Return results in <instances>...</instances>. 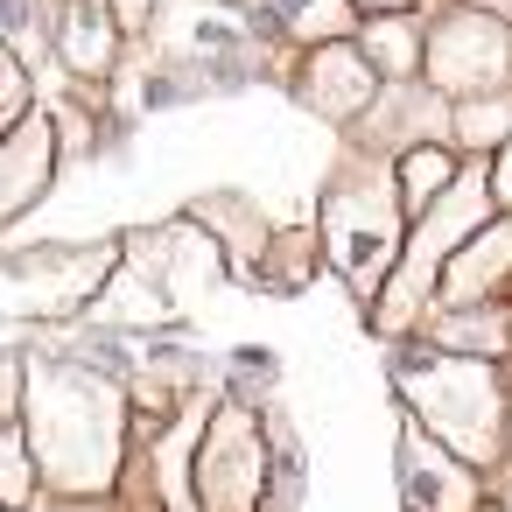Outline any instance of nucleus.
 <instances>
[{
    "label": "nucleus",
    "instance_id": "nucleus-1",
    "mask_svg": "<svg viewBox=\"0 0 512 512\" xmlns=\"http://www.w3.org/2000/svg\"><path fill=\"white\" fill-rule=\"evenodd\" d=\"M29 414L36 456L50 484L99 491L120 463V393L85 365H29Z\"/></svg>",
    "mask_w": 512,
    "mask_h": 512
},
{
    "label": "nucleus",
    "instance_id": "nucleus-2",
    "mask_svg": "<svg viewBox=\"0 0 512 512\" xmlns=\"http://www.w3.org/2000/svg\"><path fill=\"white\" fill-rule=\"evenodd\" d=\"M407 393H414V407H421V414H428L456 449L491 456V442H498V386H491V372H484V365L428 358V365H414V372H407Z\"/></svg>",
    "mask_w": 512,
    "mask_h": 512
},
{
    "label": "nucleus",
    "instance_id": "nucleus-3",
    "mask_svg": "<svg viewBox=\"0 0 512 512\" xmlns=\"http://www.w3.org/2000/svg\"><path fill=\"white\" fill-rule=\"evenodd\" d=\"M428 64H435V85H449V92H498L512 71V43L491 15H449L435 29Z\"/></svg>",
    "mask_w": 512,
    "mask_h": 512
},
{
    "label": "nucleus",
    "instance_id": "nucleus-4",
    "mask_svg": "<svg viewBox=\"0 0 512 512\" xmlns=\"http://www.w3.org/2000/svg\"><path fill=\"white\" fill-rule=\"evenodd\" d=\"M393 190L372 183V190H337L330 197V246L344 260L351 281H372V267L393 253Z\"/></svg>",
    "mask_w": 512,
    "mask_h": 512
},
{
    "label": "nucleus",
    "instance_id": "nucleus-5",
    "mask_svg": "<svg viewBox=\"0 0 512 512\" xmlns=\"http://www.w3.org/2000/svg\"><path fill=\"white\" fill-rule=\"evenodd\" d=\"M260 491V442L246 414H218L211 442H204V498L218 512H246Z\"/></svg>",
    "mask_w": 512,
    "mask_h": 512
},
{
    "label": "nucleus",
    "instance_id": "nucleus-6",
    "mask_svg": "<svg viewBox=\"0 0 512 512\" xmlns=\"http://www.w3.org/2000/svg\"><path fill=\"white\" fill-rule=\"evenodd\" d=\"M400 491H407V512H470V477L449 456H435L428 442H407Z\"/></svg>",
    "mask_w": 512,
    "mask_h": 512
},
{
    "label": "nucleus",
    "instance_id": "nucleus-7",
    "mask_svg": "<svg viewBox=\"0 0 512 512\" xmlns=\"http://www.w3.org/2000/svg\"><path fill=\"white\" fill-rule=\"evenodd\" d=\"M50 148H57V141H50L43 120L0 141V218H15V211L43 190V176H50Z\"/></svg>",
    "mask_w": 512,
    "mask_h": 512
},
{
    "label": "nucleus",
    "instance_id": "nucleus-8",
    "mask_svg": "<svg viewBox=\"0 0 512 512\" xmlns=\"http://www.w3.org/2000/svg\"><path fill=\"white\" fill-rule=\"evenodd\" d=\"M113 0H64V22H57V50L71 71H106L113 64Z\"/></svg>",
    "mask_w": 512,
    "mask_h": 512
},
{
    "label": "nucleus",
    "instance_id": "nucleus-9",
    "mask_svg": "<svg viewBox=\"0 0 512 512\" xmlns=\"http://www.w3.org/2000/svg\"><path fill=\"white\" fill-rule=\"evenodd\" d=\"M365 57H351V50H323L316 64H309V106L316 113H351V106H365Z\"/></svg>",
    "mask_w": 512,
    "mask_h": 512
},
{
    "label": "nucleus",
    "instance_id": "nucleus-10",
    "mask_svg": "<svg viewBox=\"0 0 512 512\" xmlns=\"http://www.w3.org/2000/svg\"><path fill=\"white\" fill-rule=\"evenodd\" d=\"M512 267V225H491L456 267H449V302H470V295H484V281H498Z\"/></svg>",
    "mask_w": 512,
    "mask_h": 512
},
{
    "label": "nucleus",
    "instance_id": "nucleus-11",
    "mask_svg": "<svg viewBox=\"0 0 512 512\" xmlns=\"http://www.w3.org/2000/svg\"><path fill=\"white\" fill-rule=\"evenodd\" d=\"M274 8H281V29H295V36H337L351 22L344 0H274Z\"/></svg>",
    "mask_w": 512,
    "mask_h": 512
},
{
    "label": "nucleus",
    "instance_id": "nucleus-12",
    "mask_svg": "<svg viewBox=\"0 0 512 512\" xmlns=\"http://www.w3.org/2000/svg\"><path fill=\"white\" fill-rule=\"evenodd\" d=\"M400 176H407V204H421V197H435V190L449 183V155H442V148H414Z\"/></svg>",
    "mask_w": 512,
    "mask_h": 512
},
{
    "label": "nucleus",
    "instance_id": "nucleus-13",
    "mask_svg": "<svg viewBox=\"0 0 512 512\" xmlns=\"http://www.w3.org/2000/svg\"><path fill=\"white\" fill-rule=\"evenodd\" d=\"M365 50H372L379 71H414V36H407L400 22H379V29L365 36Z\"/></svg>",
    "mask_w": 512,
    "mask_h": 512
},
{
    "label": "nucleus",
    "instance_id": "nucleus-14",
    "mask_svg": "<svg viewBox=\"0 0 512 512\" xmlns=\"http://www.w3.org/2000/svg\"><path fill=\"white\" fill-rule=\"evenodd\" d=\"M43 0H0V43H22V50H36L43 43Z\"/></svg>",
    "mask_w": 512,
    "mask_h": 512
},
{
    "label": "nucleus",
    "instance_id": "nucleus-15",
    "mask_svg": "<svg viewBox=\"0 0 512 512\" xmlns=\"http://www.w3.org/2000/svg\"><path fill=\"white\" fill-rule=\"evenodd\" d=\"M22 106H29V78H22V64L0 50V141H8V127L22 120Z\"/></svg>",
    "mask_w": 512,
    "mask_h": 512
},
{
    "label": "nucleus",
    "instance_id": "nucleus-16",
    "mask_svg": "<svg viewBox=\"0 0 512 512\" xmlns=\"http://www.w3.org/2000/svg\"><path fill=\"white\" fill-rule=\"evenodd\" d=\"M113 8H120V22H127V29H141V22H148V0H113Z\"/></svg>",
    "mask_w": 512,
    "mask_h": 512
},
{
    "label": "nucleus",
    "instance_id": "nucleus-17",
    "mask_svg": "<svg viewBox=\"0 0 512 512\" xmlns=\"http://www.w3.org/2000/svg\"><path fill=\"white\" fill-rule=\"evenodd\" d=\"M498 197L512 204V148H505V162H498Z\"/></svg>",
    "mask_w": 512,
    "mask_h": 512
}]
</instances>
